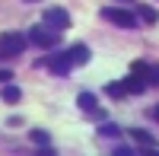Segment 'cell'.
Listing matches in <instances>:
<instances>
[{"instance_id":"cell-1","label":"cell","mask_w":159,"mask_h":156,"mask_svg":"<svg viewBox=\"0 0 159 156\" xmlns=\"http://www.w3.org/2000/svg\"><path fill=\"white\" fill-rule=\"evenodd\" d=\"M25 45H29V38H25V35L10 32V35H3V38H0V57H3V61L19 57L22 51H25Z\"/></svg>"},{"instance_id":"cell-2","label":"cell","mask_w":159,"mask_h":156,"mask_svg":"<svg viewBox=\"0 0 159 156\" xmlns=\"http://www.w3.org/2000/svg\"><path fill=\"white\" fill-rule=\"evenodd\" d=\"M102 16L108 19L111 25H121V29H137V22H140L134 13L124 10V7H105V10H102Z\"/></svg>"},{"instance_id":"cell-3","label":"cell","mask_w":159,"mask_h":156,"mask_svg":"<svg viewBox=\"0 0 159 156\" xmlns=\"http://www.w3.org/2000/svg\"><path fill=\"white\" fill-rule=\"evenodd\" d=\"M29 45H38V48H54L57 45V35L51 25H35L29 32Z\"/></svg>"},{"instance_id":"cell-4","label":"cell","mask_w":159,"mask_h":156,"mask_svg":"<svg viewBox=\"0 0 159 156\" xmlns=\"http://www.w3.org/2000/svg\"><path fill=\"white\" fill-rule=\"evenodd\" d=\"M130 73H137L147 80V86H159V64H147V61H134Z\"/></svg>"},{"instance_id":"cell-5","label":"cell","mask_w":159,"mask_h":156,"mask_svg":"<svg viewBox=\"0 0 159 156\" xmlns=\"http://www.w3.org/2000/svg\"><path fill=\"white\" fill-rule=\"evenodd\" d=\"M45 25H51L54 32H57V29H67V25H70V16H67L64 10L54 7V10H48V13H45Z\"/></svg>"},{"instance_id":"cell-6","label":"cell","mask_w":159,"mask_h":156,"mask_svg":"<svg viewBox=\"0 0 159 156\" xmlns=\"http://www.w3.org/2000/svg\"><path fill=\"white\" fill-rule=\"evenodd\" d=\"M45 67H51V73H57V76H67V73L73 70V64H70V57H67V54H57V57L45 61Z\"/></svg>"},{"instance_id":"cell-7","label":"cell","mask_w":159,"mask_h":156,"mask_svg":"<svg viewBox=\"0 0 159 156\" xmlns=\"http://www.w3.org/2000/svg\"><path fill=\"white\" fill-rule=\"evenodd\" d=\"M121 86H124L127 96H134V93H143V89H147V80H143V76H137V73H130L127 80H121Z\"/></svg>"},{"instance_id":"cell-8","label":"cell","mask_w":159,"mask_h":156,"mask_svg":"<svg viewBox=\"0 0 159 156\" xmlns=\"http://www.w3.org/2000/svg\"><path fill=\"white\" fill-rule=\"evenodd\" d=\"M76 105H80V108H83V112H96V115H99V118H105V115L99 112V99H96V96H92V93H80V99H76Z\"/></svg>"},{"instance_id":"cell-9","label":"cell","mask_w":159,"mask_h":156,"mask_svg":"<svg viewBox=\"0 0 159 156\" xmlns=\"http://www.w3.org/2000/svg\"><path fill=\"white\" fill-rule=\"evenodd\" d=\"M67 57H70L73 67H76V64H86V61H89V48H86V45H73V48L67 51Z\"/></svg>"},{"instance_id":"cell-10","label":"cell","mask_w":159,"mask_h":156,"mask_svg":"<svg viewBox=\"0 0 159 156\" xmlns=\"http://www.w3.org/2000/svg\"><path fill=\"white\" fill-rule=\"evenodd\" d=\"M127 134L134 137V140H137L140 147H153V144H156V140H153V134H150V131H143V127H130Z\"/></svg>"},{"instance_id":"cell-11","label":"cell","mask_w":159,"mask_h":156,"mask_svg":"<svg viewBox=\"0 0 159 156\" xmlns=\"http://www.w3.org/2000/svg\"><path fill=\"white\" fill-rule=\"evenodd\" d=\"M137 19H143L147 25H156V22H159V13H156L153 7H140V10H137Z\"/></svg>"},{"instance_id":"cell-12","label":"cell","mask_w":159,"mask_h":156,"mask_svg":"<svg viewBox=\"0 0 159 156\" xmlns=\"http://www.w3.org/2000/svg\"><path fill=\"white\" fill-rule=\"evenodd\" d=\"M99 137H121V127H118V124H111V121H102L99 124Z\"/></svg>"},{"instance_id":"cell-13","label":"cell","mask_w":159,"mask_h":156,"mask_svg":"<svg viewBox=\"0 0 159 156\" xmlns=\"http://www.w3.org/2000/svg\"><path fill=\"white\" fill-rule=\"evenodd\" d=\"M0 96H3V102H10V105H13V102H19V99H22L19 86H13V83H7V86H3V93H0Z\"/></svg>"},{"instance_id":"cell-14","label":"cell","mask_w":159,"mask_h":156,"mask_svg":"<svg viewBox=\"0 0 159 156\" xmlns=\"http://www.w3.org/2000/svg\"><path fill=\"white\" fill-rule=\"evenodd\" d=\"M105 93H108V96H115V99H124V96H127L121 83H108V86H105Z\"/></svg>"},{"instance_id":"cell-15","label":"cell","mask_w":159,"mask_h":156,"mask_svg":"<svg viewBox=\"0 0 159 156\" xmlns=\"http://www.w3.org/2000/svg\"><path fill=\"white\" fill-rule=\"evenodd\" d=\"M32 140H35L38 147H45V150H51V147H48V134H45V131H32Z\"/></svg>"},{"instance_id":"cell-16","label":"cell","mask_w":159,"mask_h":156,"mask_svg":"<svg viewBox=\"0 0 159 156\" xmlns=\"http://www.w3.org/2000/svg\"><path fill=\"white\" fill-rule=\"evenodd\" d=\"M10 76H13V73H10L7 67H0V83H10Z\"/></svg>"},{"instance_id":"cell-17","label":"cell","mask_w":159,"mask_h":156,"mask_svg":"<svg viewBox=\"0 0 159 156\" xmlns=\"http://www.w3.org/2000/svg\"><path fill=\"white\" fill-rule=\"evenodd\" d=\"M115 153H118V156H130L134 150H130V147H115Z\"/></svg>"},{"instance_id":"cell-18","label":"cell","mask_w":159,"mask_h":156,"mask_svg":"<svg viewBox=\"0 0 159 156\" xmlns=\"http://www.w3.org/2000/svg\"><path fill=\"white\" fill-rule=\"evenodd\" d=\"M153 118H156V121H159V105H156V108H153Z\"/></svg>"},{"instance_id":"cell-19","label":"cell","mask_w":159,"mask_h":156,"mask_svg":"<svg viewBox=\"0 0 159 156\" xmlns=\"http://www.w3.org/2000/svg\"><path fill=\"white\" fill-rule=\"evenodd\" d=\"M25 3H38V0H25Z\"/></svg>"},{"instance_id":"cell-20","label":"cell","mask_w":159,"mask_h":156,"mask_svg":"<svg viewBox=\"0 0 159 156\" xmlns=\"http://www.w3.org/2000/svg\"><path fill=\"white\" fill-rule=\"evenodd\" d=\"M121 3H130V0H121Z\"/></svg>"}]
</instances>
